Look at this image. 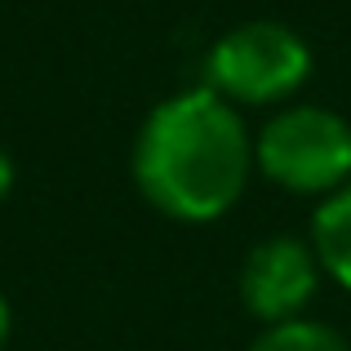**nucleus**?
Wrapping results in <instances>:
<instances>
[{"instance_id": "0eeeda50", "label": "nucleus", "mask_w": 351, "mask_h": 351, "mask_svg": "<svg viewBox=\"0 0 351 351\" xmlns=\"http://www.w3.org/2000/svg\"><path fill=\"white\" fill-rule=\"evenodd\" d=\"M9 187H14V160H9V156L0 152V200L9 196Z\"/></svg>"}, {"instance_id": "20e7f679", "label": "nucleus", "mask_w": 351, "mask_h": 351, "mask_svg": "<svg viewBox=\"0 0 351 351\" xmlns=\"http://www.w3.org/2000/svg\"><path fill=\"white\" fill-rule=\"evenodd\" d=\"M320 276H325L320 258L307 240L267 236L263 245L249 249L240 267V298L263 325H285V320H298L302 307L316 298Z\"/></svg>"}, {"instance_id": "7ed1b4c3", "label": "nucleus", "mask_w": 351, "mask_h": 351, "mask_svg": "<svg viewBox=\"0 0 351 351\" xmlns=\"http://www.w3.org/2000/svg\"><path fill=\"white\" fill-rule=\"evenodd\" d=\"M254 165L293 196H334L351 182V125L329 107H285L258 134Z\"/></svg>"}, {"instance_id": "6e6552de", "label": "nucleus", "mask_w": 351, "mask_h": 351, "mask_svg": "<svg viewBox=\"0 0 351 351\" xmlns=\"http://www.w3.org/2000/svg\"><path fill=\"white\" fill-rule=\"evenodd\" d=\"M5 338H9V302L0 298V347H5Z\"/></svg>"}, {"instance_id": "f03ea898", "label": "nucleus", "mask_w": 351, "mask_h": 351, "mask_svg": "<svg viewBox=\"0 0 351 351\" xmlns=\"http://www.w3.org/2000/svg\"><path fill=\"white\" fill-rule=\"evenodd\" d=\"M311 76V49L285 23H240L218 36L205 58V80L232 107H267L298 94Z\"/></svg>"}, {"instance_id": "39448f33", "label": "nucleus", "mask_w": 351, "mask_h": 351, "mask_svg": "<svg viewBox=\"0 0 351 351\" xmlns=\"http://www.w3.org/2000/svg\"><path fill=\"white\" fill-rule=\"evenodd\" d=\"M311 249L320 258V271L334 276L343 289H351V182H343L316 209V218H311Z\"/></svg>"}, {"instance_id": "f257e3e1", "label": "nucleus", "mask_w": 351, "mask_h": 351, "mask_svg": "<svg viewBox=\"0 0 351 351\" xmlns=\"http://www.w3.org/2000/svg\"><path fill=\"white\" fill-rule=\"evenodd\" d=\"M254 143L240 112L214 89L173 94L147 116L134 143V182L160 214L214 223L240 200Z\"/></svg>"}, {"instance_id": "423d86ee", "label": "nucleus", "mask_w": 351, "mask_h": 351, "mask_svg": "<svg viewBox=\"0 0 351 351\" xmlns=\"http://www.w3.org/2000/svg\"><path fill=\"white\" fill-rule=\"evenodd\" d=\"M249 351H351V343L338 329L298 316V320H285V325H267Z\"/></svg>"}]
</instances>
